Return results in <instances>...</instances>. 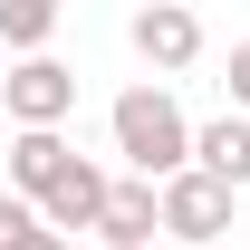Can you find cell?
Segmentation results:
<instances>
[{
  "label": "cell",
  "instance_id": "6da1fadb",
  "mask_svg": "<svg viewBox=\"0 0 250 250\" xmlns=\"http://www.w3.org/2000/svg\"><path fill=\"white\" fill-rule=\"evenodd\" d=\"M106 135H116V154L135 164V183H173V173H192V116L173 106V87H125L116 116H106Z\"/></svg>",
  "mask_w": 250,
  "mask_h": 250
},
{
  "label": "cell",
  "instance_id": "7a4b0ae2",
  "mask_svg": "<svg viewBox=\"0 0 250 250\" xmlns=\"http://www.w3.org/2000/svg\"><path fill=\"white\" fill-rule=\"evenodd\" d=\"M0 106H10V125H20V135H58L67 106H77V77H67L58 58H20L10 77H0Z\"/></svg>",
  "mask_w": 250,
  "mask_h": 250
},
{
  "label": "cell",
  "instance_id": "3957f363",
  "mask_svg": "<svg viewBox=\"0 0 250 250\" xmlns=\"http://www.w3.org/2000/svg\"><path fill=\"white\" fill-rule=\"evenodd\" d=\"M154 202H164V231L202 250V241L231 231V202H241V192H221L212 173H173V183H154Z\"/></svg>",
  "mask_w": 250,
  "mask_h": 250
},
{
  "label": "cell",
  "instance_id": "277c9868",
  "mask_svg": "<svg viewBox=\"0 0 250 250\" xmlns=\"http://www.w3.org/2000/svg\"><path fill=\"white\" fill-rule=\"evenodd\" d=\"M125 39H135V58H145V67H164V77L202 58V20H192L183 0H154V10H135V20H125Z\"/></svg>",
  "mask_w": 250,
  "mask_h": 250
},
{
  "label": "cell",
  "instance_id": "5b68a950",
  "mask_svg": "<svg viewBox=\"0 0 250 250\" xmlns=\"http://www.w3.org/2000/svg\"><path fill=\"white\" fill-rule=\"evenodd\" d=\"M106 192H116V173H96V164L77 154V164L58 173V192L39 202V221H48L58 241H67V231H96V221H106Z\"/></svg>",
  "mask_w": 250,
  "mask_h": 250
},
{
  "label": "cell",
  "instance_id": "8992f818",
  "mask_svg": "<svg viewBox=\"0 0 250 250\" xmlns=\"http://www.w3.org/2000/svg\"><path fill=\"white\" fill-rule=\"evenodd\" d=\"M154 231H164V202H154V183H135V173H125V183L106 192L96 250H154Z\"/></svg>",
  "mask_w": 250,
  "mask_h": 250
},
{
  "label": "cell",
  "instance_id": "52a82bcc",
  "mask_svg": "<svg viewBox=\"0 0 250 250\" xmlns=\"http://www.w3.org/2000/svg\"><path fill=\"white\" fill-rule=\"evenodd\" d=\"M192 173H212L221 192H250V116H212V125H192Z\"/></svg>",
  "mask_w": 250,
  "mask_h": 250
},
{
  "label": "cell",
  "instance_id": "ba28073f",
  "mask_svg": "<svg viewBox=\"0 0 250 250\" xmlns=\"http://www.w3.org/2000/svg\"><path fill=\"white\" fill-rule=\"evenodd\" d=\"M67 164H77V145H67V135H10V192H20V202H48V192H58V173Z\"/></svg>",
  "mask_w": 250,
  "mask_h": 250
},
{
  "label": "cell",
  "instance_id": "9c48e42d",
  "mask_svg": "<svg viewBox=\"0 0 250 250\" xmlns=\"http://www.w3.org/2000/svg\"><path fill=\"white\" fill-rule=\"evenodd\" d=\"M48 29H58V0H0V48L48 58Z\"/></svg>",
  "mask_w": 250,
  "mask_h": 250
},
{
  "label": "cell",
  "instance_id": "30bf717a",
  "mask_svg": "<svg viewBox=\"0 0 250 250\" xmlns=\"http://www.w3.org/2000/svg\"><path fill=\"white\" fill-rule=\"evenodd\" d=\"M20 231H39V212H29V202H20V192H0V250L20 241Z\"/></svg>",
  "mask_w": 250,
  "mask_h": 250
},
{
  "label": "cell",
  "instance_id": "8fae6325",
  "mask_svg": "<svg viewBox=\"0 0 250 250\" xmlns=\"http://www.w3.org/2000/svg\"><path fill=\"white\" fill-rule=\"evenodd\" d=\"M231 116H250V39H231Z\"/></svg>",
  "mask_w": 250,
  "mask_h": 250
},
{
  "label": "cell",
  "instance_id": "7c38bea8",
  "mask_svg": "<svg viewBox=\"0 0 250 250\" xmlns=\"http://www.w3.org/2000/svg\"><path fill=\"white\" fill-rule=\"evenodd\" d=\"M10 250H77V241H58V231L39 221V231H20V241H10Z\"/></svg>",
  "mask_w": 250,
  "mask_h": 250
}]
</instances>
